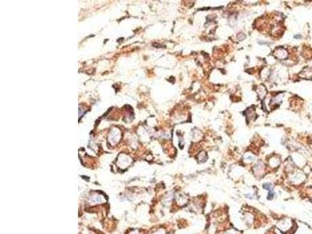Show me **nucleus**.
I'll use <instances>...</instances> for the list:
<instances>
[{"label":"nucleus","instance_id":"f03ea898","mask_svg":"<svg viewBox=\"0 0 312 234\" xmlns=\"http://www.w3.org/2000/svg\"><path fill=\"white\" fill-rule=\"evenodd\" d=\"M263 187L265 189L267 190V191H269V192H270V191H272V188H273L272 185L270 184H265L263 185Z\"/></svg>","mask_w":312,"mask_h":234},{"label":"nucleus","instance_id":"f257e3e1","mask_svg":"<svg viewBox=\"0 0 312 234\" xmlns=\"http://www.w3.org/2000/svg\"><path fill=\"white\" fill-rule=\"evenodd\" d=\"M91 199H92V202H95V203H99L101 202V201H104L103 198H102L101 196L99 195H97V196H95V197H91Z\"/></svg>","mask_w":312,"mask_h":234},{"label":"nucleus","instance_id":"20e7f679","mask_svg":"<svg viewBox=\"0 0 312 234\" xmlns=\"http://www.w3.org/2000/svg\"><path fill=\"white\" fill-rule=\"evenodd\" d=\"M130 234H138V232H137V231H135V232H131V233H130Z\"/></svg>","mask_w":312,"mask_h":234},{"label":"nucleus","instance_id":"7ed1b4c3","mask_svg":"<svg viewBox=\"0 0 312 234\" xmlns=\"http://www.w3.org/2000/svg\"><path fill=\"white\" fill-rule=\"evenodd\" d=\"M274 196V193L272 192V191H270L269 192V199H272V197H273Z\"/></svg>","mask_w":312,"mask_h":234}]
</instances>
